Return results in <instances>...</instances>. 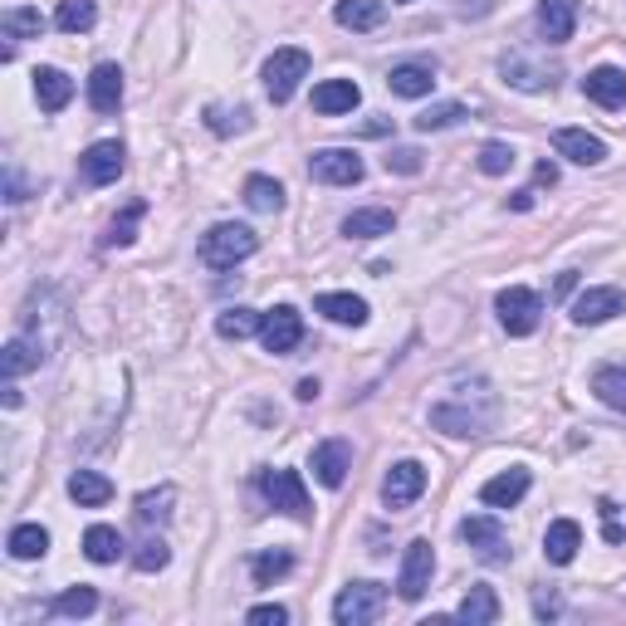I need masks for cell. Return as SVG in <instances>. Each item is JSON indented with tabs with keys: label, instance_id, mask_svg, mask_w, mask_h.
<instances>
[{
	"label": "cell",
	"instance_id": "obj_22",
	"mask_svg": "<svg viewBox=\"0 0 626 626\" xmlns=\"http://www.w3.org/2000/svg\"><path fill=\"white\" fill-rule=\"evenodd\" d=\"M35 98L45 113H65L74 98V79L65 69H35Z\"/></svg>",
	"mask_w": 626,
	"mask_h": 626
},
{
	"label": "cell",
	"instance_id": "obj_39",
	"mask_svg": "<svg viewBox=\"0 0 626 626\" xmlns=\"http://www.w3.org/2000/svg\"><path fill=\"white\" fill-rule=\"evenodd\" d=\"M172 505H176V489L172 485H162V489H148V495H138V524H162L166 514H172Z\"/></svg>",
	"mask_w": 626,
	"mask_h": 626
},
{
	"label": "cell",
	"instance_id": "obj_17",
	"mask_svg": "<svg viewBox=\"0 0 626 626\" xmlns=\"http://www.w3.org/2000/svg\"><path fill=\"white\" fill-rule=\"evenodd\" d=\"M578 30V0H538V35L548 45H568Z\"/></svg>",
	"mask_w": 626,
	"mask_h": 626
},
{
	"label": "cell",
	"instance_id": "obj_36",
	"mask_svg": "<svg viewBox=\"0 0 626 626\" xmlns=\"http://www.w3.org/2000/svg\"><path fill=\"white\" fill-rule=\"evenodd\" d=\"M250 572H255V588H269V582H279V578H285V572H294V553H285V548L255 553V563H250Z\"/></svg>",
	"mask_w": 626,
	"mask_h": 626
},
{
	"label": "cell",
	"instance_id": "obj_29",
	"mask_svg": "<svg viewBox=\"0 0 626 626\" xmlns=\"http://www.w3.org/2000/svg\"><path fill=\"white\" fill-rule=\"evenodd\" d=\"M245 206L259 216L285 211V186H279L275 176H245Z\"/></svg>",
	"mask_w": 626,
	"mask_h": 626
},
{
	"label": "cell",
	"instance_id": "obj_16",
	"mask_svg": "<svg viewBox=\"0 0 626 626\" xmlns=\"http://www.w3.org/2000/svg\"><path fill=\"white\" fill-rule=\"evenodd\" d=\"M529 485H534V475H529L524 465H514V470H505V475L485 479V485H479V499H485L489 509H514L519 499L529 495Z\"/></svg>",
	"mask_w": 626,
	"mask_h": 626
},
{
	"label": "cell",
	"instance_id": "obj_18",
	"mask_svg": "<svg viewBox=\"0 0 626 626\" xmlns=\"http://www.w3.org/2000/svg\"><path fill=\"white\" fill-rule=\"evenodd\" d=\"M348 470H352V445L348 441H323L318 451H313V475H318V485H328V489H338L343 479H348Z\"/></svg>",
	"mask_w": 626,
	"mask_h": 626
},
{
	"label": "cell",
	"instance_id": "obj_43",
	"mask_svg": "<svg viewBox=\"0 0 626 626\" xmlns=\"http://www.w3.org/2000/svg\"><path fill=\"white\" fill-rule=\"evenodd\" d=\"M166 563H172V548H166V538H142L138 553H132V568H138V572H162Z\"/></svg>",
	"mask_w": 626,
	"mask_h": 626
},
{
	"label": "cell",
	"instance_id": "obj_20",
	"mask_svg": "<svg viewBox=\"0 0 626 626\" xmlns=\"http://www.w3.org/2000/svg\"><path fill=\"white\" fill-rule=\"evenodd\" d=\"M578 548H582L578 519H553L548 534H544V558L553 563V568H568V563L578 558Z\"/></svg>",
	"mask_w": 626,
	"mask_h": 626
},
{
	"label": "cell",
	"instance_id": "obj_13",
	"mask_svg": "<svg viewBox=\"0 0 626 626\" xmlns=\"http://www.w3.org/2000/svg\"><path fill=\"white\" fill-rule=\"evenodd\" d=\"M123 156H128V152H123V142H118V138H103V142H93V148L79 156V172H83V182H89V186H108V182H118V176H123V166H128V162H123Z\"/></svg>",
	"mask_w": 626,
	"mask_h": 626
},
{
	"label": "cell",
	"instance_id": "obj_23",
	"mask_svg": "<svg viewBox=\"0 0 626 626\" xmlns=\"http://www.w3.org/2000/svg\"><path fill=\"white\" fill-rule=\"evenodd\" d=\"M89 103H93V113H118V103H123V69L118 65H98L89 74Z\"/></svg>",
	"mask_w": 626,
	"mask_h": 626
},
{
	"label": "cell",
	"instance_id": "obj_26",
	"mask_svg": "<svg viewBox=\"0 0 626 626\" xmlns=\"http://www.w3.org/2000/svg\"><path fill=\"white\" fill-rule=\"evenodd\" d=\"M313 309H318L328 323H348V328H362V323H368V299H358V294H318Z\"/></svg>",
	"mask_w": 626,
	"mask_h": 626
},
{
	"label": "cell",
	"instance_id": "obj_27",
	"mask_svg": "<svg viewBox=\"0 0 626 626\" xmlns=\"http://www.w3.org/2000/svg\"><path fill=\"white\" fill-rule=\"evenodd\" d=\"M387 89L396 98H426L436 89V69L431 65H396L387 74Z\"/></svg>",
	"mask_w": 626,
	"mask_h": 626
},
{
	"label": "cell",
	"instance_id": "obj_7",
	"mask_svg": "<svg viewBox=\"0 0 626 626\" xmlns=\"http://www.w3.org/2000/svg\"><path fill=\"white\" fill-rule=\"evenodd\" d=\"M495 309H499V323H505V333H514V338H529V333L538 328V318H544V299H538L534 289H524V285L499 289Z\"/></svg>",
	"mask_w": 626,
	"mask_h": 626
},
{
	"label": "cell",
	"instance_id": "obj_10",
	"mask_svg": "<svg viewBox=\"0 0 626 626\" xmlns=\"http://www.w3.org/2000/svg\"><path fill=\"white\" fill-rule=\"evenodd\" d=\"M309 176L323 186H358L362 176H368V166H362V156L348 152V148H323V152L309 156Z\"/></svg>",
	"mask_w": 626,
	"mask_h": 626
},
{
	"label": "cell",
	"instance_id": "obj_25",
	"mask_svg": "<svg viewBox=\"0 0 626 626\" xmlns=\"http://www.w3.org/2000/svg\"><path fill=\"white\" fill-rule=\"evenodd\" d=\"M69 499H74L79 509H98L113 499V479L98 475V470H74L69 475Z\"/></svg>",
	"mask_w": 626,
	"mask_h": 626
},
{
	"label": "cell",
	"instance_id": "obj_49",
	"mask_svg": "<svg viewBox=\"0 0 626 626\" xmlns=\"http://www.w3.org/2000/svg\"><path fill=\"white\" fill-rule=\"evenodd\" d=\"M534 612H538V617H558L563 602L553 598V592H538V598H534Z\"/></svg>",
	"mask_w": 626,
	"mask_h": 626
},
{
	"label": "cell",
	"instance_id": "obj_19",
	"mask_svg": "<svg viewBox=\"0 0 626 626\" xmlns=\"http://www.w3.org/2000/svg\"><path fill=\"white\" fill-rule=\"evenodd\" d=\"M362 103V89L352 79H323L318 89H313V108L323 113V118H338V113H352Z\"/></svg>",
	"mask_w": 626,
	"mask_h": 626
},
{
	"label": "cell",
	"instance_id": "obj_30",
	"mask_svg": "<svg viewBox=\"0 0 626 626\" xmlns=\"http://www.w3.org/2000/svg\"><path fill=\"white\" fill-rule=\"evenodd\" d=\"M39 362H45V343L10 338V343H5V358H0V368H5V378H25V372H35Z\"/></svg>",
	"mask_w": 626,
	"mask_h": 626
},
{
	"label": "cell",
	"instance_id": "obj_42",
	"mask_svg": "<svg viewBox=\"0 0 626 626\" xmlns=\"http://www.w3.org/2000/svg\"><path fill=\"white\" fill-rule=\"evenodd\" d=\"M206 128L221 132V138H231V132H245L250 128V108H206Z\"/></svg>",
	"mask_w": 626,
	"mask_h": 626
},
{
	"label": "cell",
	"instance_id": "obj_28",
	"mask_svg": "<svg viewBox=\"0 0 626 626\" xmlns=\"http://www.w3.org/2000/svg\"><path fill=\"white\" fill-rule=\"evenodd\" d=\"M396 216L387 206H368V211H352L348 221H343V235L348 240H378V235H392Z\"/></svg>",
	"mask_w": 626,
	"mask_h": 626
},
{
	"label": "cell",
	"instance_id": "obj_47",
	"mask_svg": "<svg viewBox=\"0 0 626 626\" xmlns=\"http://www.w3.org/2000/svg\"><path fill=\"white\" fill-rule=\"evenodd\" d=\"M250 626H285L289 622V607H279V602H259V607L245 612Z\"/></svg>",
	"mask_w": 626,
	"mask_h": 626
},
{
	"label": "cell",
	"instance_id": "obj_15",
	"mask_svg": "<svg viewBox=\"0 0 626 626\" xmlns=\"http://www.w3.org/2000/svg\"><path fill=\"white\" fill-rule=\"evenodd\" d=\"M553 152L568 156V162H578V166H598V162H607V142L592 138L588 128H563V132H553Z\"/></svg>",
	"mask_w": 626,
	"mask_h": 626
},
{
	"label": "cell",
	"instance_id": "obj_46",
	"mask_svg": "<svg viewBox=\"0 0 626 626\" xmlns=\"http://www.w3.org/2000/svg\"><path fill=\"white\" fill-rule=\"evenodd\" d=\"M598 514H602V538H607V544H622L626 538V509L617 505V499H602Z\"/></svg>",
	"mask_w": 626,
	"mask_h": 626
},
{
	"label": "cell",
	"instance_id": "obj_11",
	"mask_svg": "<svg viewBox=\"0 0 626 626\" xmlns=\"http://www.w3.org/2000/svg\"><path fill=\"white\" fill-rule=\"evenodd\" d=\"M426 495V465L421 461H396L382 475V505L387 509H411Z\"/></svg>",
	"mask_w": 626,
	"mask_h": 626
},
{
	"label": "cell",
	"instance_id": "obj_50",
	"mask_svg": "<svg viewBox=\"0 0 626 626\" xmlns=\"http://www.w3.org/2000/svg\"><path fill=\"white\" fill-rule=\"evenodd\" d=\"M538 186H558V166H553V162H538Z\"/></svg>",
	"mask_w": 626,
	"mask_h": 626
},
{
	"label": "cell",
	"instance_id": "obj_2",
	"mask_svg": "<svg viewBox=\"0 0 626 626\" xmlns=\"http://www.w3.org/2000/svg\"><path fill=\"white\" fill-rule=\"evenodd\" d=\"M259 250V235L250 231V225H235V221H221V225H211V231L201 235V265L206 269H235L240 259H250Z\"/></svg>",
	"mask_w": 626,
	"mask_h": 626
},
{
	"label": "cell",
	"instance_id": "obj_40",
	"mask_svg": "<svg viewBox=\"0 0 626 626\" xmlns=\"http://www.w3.org/2000/svg\"><path fill=\"white\" fill-rule=\"evenodd\" d=\"M49 612H55V617H89V612H98V592L93 588H69V592H59V598L49 602Z\"/></svg>",
	"mask_w": 626,
	"mask_h": 626
},
{
	"label": "cell",
	"instance_id": "obj_31",
	"mask_svg": "<svg viewBox=\"0 0 626 626\" xmlns=\"http://www.w3.org/2000/svg\"><path fill=\"white\" fill-rule=\"evenodd\" d=\"M455 617L470 622V626L499 622V598H495V588H470L465 598H461V607H455Z\"/></svg>",
	"mask_w": 626,
	"mask_h": 626
},
{
	"label": "cell",
	"instance_id": "obj_32",
	"mask_svg": "<svg viewBox=\"0 0 626 626\" xmlns=\"http://www.w3.org/2000/svg\"><path fill=\"white\" fill-rule=\"evenodd\" d=\"M5 548H10V558H20V563L45 558V553H49V529H39V524H15V529H10V538H5Z\"/></svg>",
	"mask_w": 626,
	"mask_h": 626
},
{
	"label": "cell",
	"instance_id": "obj_38",
	"mask_svg": "<svg viewBox=\"0 0 626 626\" xmlns=\"http://www.w3.org/2000/svg\"><path fill=\"white\" fill-rule=\"evenodd\" d=\"M5 39H39L45 35V15L39 10H30V5H15V10H5Z\"/></svg>",
	"mask_w": 626,
	"mask_h": 626
},
{
	"label": "cell",
	"instance_id": "obj_34",
	"mask_svg": "<svg viewBox=\"0 0 626 626\" xmlns=\"http://www.w3.org/2000/svg\"><path fill=\"white\" fill-rule=\"evenodd\" d=\"M83 553H89V563H118L123 534L113 524H93L89 534H83Z\"/></svg>",
	"mask_w": 626,
	"mask_h": 626
},
{
	"label": "cell",
	"instance_id": "obj_4",
	"mask_svg": "<svg viewBox=\"0 0 626 626\" xmlns=\"http://www.w3.org/2000/svg\"><path fill=\"white\" fill-rule=\"evenodd\" d=\"M309 79V55L299 45H285L265 59V93L275 103H289L299 93V83Z\"/></svg>",
	"mask_w": 626,
	"mask_h": 626
},
{
	"label": "cell",
	"instance_id": "obj_3",
	"mask_svg": "<svg viewBox=\"0 0 626 626\" xmlns=\"http://www.w3.org/2000/svg\"><path fill=\"white\" fill-rule=\"evenodd\" d=\"M382 607H387V588H382V582H348V588L333 598V622L368 626L382 617Z\"/></svg>",
	"mask_w": 626,
	"mask_h": 626
},
{
	"label": "cell",
	"instance_id": "obj_44",
	"mask_svg": "<svg viewBox=\"0 0 626 626\" xmlns=\"http://www.w3.org/2000/svg\"><path fill=\"white\" fill-rule=\"evenodd\" d=\"M461 118H465L461 103H436V108H426L421 118H416V132H441V128H455Z\"/></svg>",
	"mask_w": 626,
	"mask_h": 626
},
{
	"label": "cell",
	"instance_id": "obj_37",
	"mask_svg": "<svg viewBox=\"0 0 626 626\" xmlns=\"http://www.w3.org/2000/svg\"><path fill=\"white\" fill-rule=\"evenodd\" d=\"M259 323H265V313H255V309H225L221 318H216V333H221V338H250V333H259Z\"/></svg>",
	"mask_w": 626,
	"mask_h": 626
},
{
	"label": "cell",
	"instance_id": "obj_45",
	"mask_svg": "<svg viewBox=\"0 0 626 626\" xmlns=\"http://www.w3.org/2000/svg\"><path fill=\"white\" fill-rule=\"evenodd\" d=\"M509 166H514V148L509 142H485L479 148V172L485 176H505Z\"/></svg>",
	"mask_w": 626,
	"mask_h": 626
},
{
	"label": "cell",
	"instance_id": "obj_6",
	"mask_svg": "<svg viewBox=\"0 0 626 626\" xmlns=\"http://www.w3.org/2000/svg\"><path fill=\"white\" fill-rule=\"evenodd\" d=\"M259 489H265V499L279 509V514L299 519V524L313 519L309 489H304V479H299V470H265V475H259Z\"/></svg>",
	"mask_w": 626,
	"mask_h": 626
},
{
	"label": "cell",
	"instance_id": "obj_33",
	"mask_svg": "<svg viewBox=\"0 0 626 626\" xmlns=\"http://www.w3.org/2000/svg\"><path fill=\"white\" fill-rule=\"evenodd\" d=\"M55 25L65 30V35H89V30L98 25V5H93V0H59Z\"/></svg>",
	"mask_w": 626,
	"mask_h": 626
},
{
	"label": "cell",
	"instance_id": "obj_8",
	"mask_svg": "<svg viewBox=\"0 0 626 626\" xmlns=\"http://www.w3.org/2000/svg\"><path fill=\"white\" fill-rule=\"evenodd\" d=\"M431 572H436V548L431 538H411L402 553V578H396V592L402 602H421L426 588H431Z\"/></svg>",
	"mask_w": 626,
	"mask_h": 626
},
{
	"label": "cell",
	"instance_id": "obj_1",
	"mask_svg": "<svg viewBox=\"0 0 626 626\" xmlns=\"http://www.w3.org/2000/svg\"><path fill=\"white\" fill-rule=\"evenodd\" d=\"M499 416V396L489 392V382H461L451 396L431 406V426L445 436H485Z\"/></svg>",
	"mask_w": 626,
	"mask_h": 626
},
{
	"label": "cell",
	"instance_id": "obj_52",
	"mask_svg": "<svg viewBox=\"0 0 626 626\" xmlns=\"http://www.w3.org/2000/svg\"><path fill=\"white\" fill-rule=\"evenodd\" d=\"M509 206H514V211H529V206H534V192H514L509 196Z\"/></svg>",
	"mask_w": 626,
	"mask_h": 626
},
{
	"label": "cell",
	"instance_id": "obj_24",
	"mask_svg": "<svg viewBox=\"0 0 626 626\" xmlns=\"http://www.w3.org/2000/svg\"><path fill=\"white\" fill-rule=\"evenodd\" d=\"M333 20H338L343 30H378L382 20H387V0H338Z\"/></svg>",
	"mask_w": 626,
	"mask_h": 626
},
{
	"label": "cell",
	"instance_id": "obj_48",
	"mask_svg": "<svg viewBox=\"0 0 626 626\" xmlns=\"http://www.w3.org/2000/svg\"><path fill=\"white\" fill-rule=\"evenodd\" d=\"M387 172H406V176L421 172V152H416V148H396V152L387 156Z\"/></svg>",
	"mask_w": 626,
	"mask_h": 626
},
{
	"label": "cell",
	"instance_id": "obj_9",
	"mask_svg": "<svg viewBox=\"0 0 626 626\" xmlns=\"http://www.w3.org/2000/svg\"><path fill=\"white\" fill-rule=\"evenodd\" d=\"M259 343H265V352H275V358H289V352L304 343V313L294 304L269 309L265 323H259Z\"/></svg>",
	"mask_w": 626,
	"mask_h": 626
},
{
	"label": "cell",
	"instance_id": "obj_51",
	"mask_svg": "<svg viewBox=\"0 0 626 626\" xmlns=\"http://www.w3.org/2000/svg\"><path fill=\"white\" fill-rule=\"evenodd\" d=\"M299 402H313V396H318V382H313V378H304V382H299Z\"/></svg>",
	"mask_w": 626,
	"mask_h": 626
},
{
	"label": "cell",
	"instance_id": "obj_41",
	"mask_svg": "<svg viewBox=\"0 0 626 626\" xmlns=\"http://www.w3.org/2000/svg\"><path fill=\"white\" fill-rule=\"evenodd\" d=\"M142 216H148V201H128V206H123V216H113V225H108V245H132V240H138Z\"/></svg>",
	"mask_w": 626,
	"mask_h": 626
},
{
	"label": "cell",
	"instance_id": "obj_12",
	"mask_svg": "<svg viewBox=\"0 0 626 626\" xmlns=\"http://www.w3.org/2000/svg\"><path fill=\"white\" fill-rule=\"evenodd\" d=\"M626 309V299H622V289H612V285H602V289H582L578 299H572V323L578 328H598V323H607V318H617V313Z\"/></svg>",
	"mask_w": 626,
	"mask_h": 626
},
{
	"label": "cell",
	"instance_id": "obj_5",
	"mask_svg": "<svg viewBox=\"0 0 626 626\" xmlns=\"http://www.w3.org/2000/svg\"><path fill=\"white\" fill-rule=\"evenodd\" d=\"M461 538H465V548L475 553L479 563H489V568H505V563L514 558L509 534L499 529V519H489V514H470L465 524H461Z\"/></svg>",
	"mask_w": 626,
	"mask_h": 626
},
{
	"label": "cell",
	"instance_id": "obj_14",
	"mask_svg": "<svg viewBox=\"0 0 626 626\" xmlns=\"http://www.w3.org/2000/svg\"><path fill=\"white\" fill-rule=\"evenodd\" d=\"M499 74L514 83V89H524V93H544V89H553V83H558V69L534 65V59H529L524 49H514V55L499 59Z\"/></svg>",
	"mask_w": 626,
	"mask_h": 626
},
{
	"label": "cell",
	"instance_id": "obj_21",
	"mask_svg": "<svg viewBox=\"0 0 626 626\" xmlns=\"http://www.w3.org/2000/svg\"><path fill=\"white\" fill-rule=\"evenodd\" d=\"M582 93H588L598 108H622L626 103V74L622 69H612V65H602V69H592V74L582 79Z\"/></svg>",
	"mask_w": 626,
	"mask_h": 626
},
{
	"label": "cell",
	"instance_id": "obj_35",
	"mask_svg": "<svg viewBox=\"0 0 626 626\" xmlns=\"http://www.w3.org/2000/svg\"><path fill=\"white\" fill-rule=\"evenodd\" d=\"M592 392H598L602 406L626 411V368H598L592 372Z\"/></svg>",
	"mask_w": 626,
	"mask_h": 626
}]
</instances>
